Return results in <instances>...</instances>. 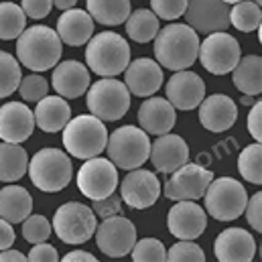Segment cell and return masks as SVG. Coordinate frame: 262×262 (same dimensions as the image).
I'll list each match as a JSON object with an SVG mask.
<instances>
[{
	"label": "cell",
	"instance_id": "6da1fadb",
	"mask_svg": "<svg viewBox=\"0 0 262 262\" xmlns=\"http://www.w3.org/2000/svg\"><path fill=\"white\" fill-rule=\"evenodd\" d=\"M199 53V35L181 23L167 25L155 37V57L157 63L171 71H181L195 63Z\"/></svg>",
	"mask_w": 262,
	"mask_h": 262
},
{
	"label": "cell",
	"instance_id": "7a4b0ae2",
	"mask_svg": "<svg viewBox=\"0 0 262 262\" xmlns=\"http://www.w3.org/2000/svg\"><path fill=\"white\" fill-rule=\"evenodd\" d=\"M61 39L57 31L35 25L25 29L16 41V57L18 63L31 71H47L55 67L61 59Z\"/></svg>",
	"mask_w": 262,
	"mask_h": 262
},
{
	"label": "cell",
	"instance_id": "3957f363",
	"mask_svg": "<svg viewBox=\"0 0 262 262\" xmlns=\"http://www.w3.org/2000/svg\"><path fill=\"white\" fill-rule=\"evenodd\" d=\"M85 63L96 75H102V77H116L124 73V69L130 63L128 41L122 35L112 31L94 35L88 41Z\"/></svg>",
	"mask_w": 262,
	"mask_h": 262
},
{
	"label": "cell",
	"instance_id": "277c9868",
	"mask_svg": "<svg viewBox=\"0 0 262 262\" xmlns=\"http://www.w3.org/2000/svg\"><path fill=\"white\" fill-rule=\"evenodd\" d=\"M108 144V130L104 120L94 114H79L63 128V146L75 159L100 157Z\"/></svg>",
	"mask_w": 262,
	"mask_h": 262
},
{
	"label": "cell",
	"instance_id": "5b68a950",
	"mask_svg": "<svg viewBox=\"0 0 262 262\" xmlns=\"http://www.w3.org/2000/svg\"><path fill=\"white\" fill-rule=\"evenodd\" d=\"M29 177L33 185L45 193H55L66 189L73 177L71 159L61 148H41L29 161Z\"/></svg>",
	"mask_w": 262,
	"mask_h": 262
},
{
	"label": "cell",
	"instance_id": "8992f818",
	"mask_svg": "<svg viewBox=\"0 0 262 262\" xmlns=\"http://www.w3.org/2000/svg\"><path fill=\"white\" fill-rule=\"evenodd\" d=\"M203 199H205V211L213 220L232 222L244 213V207L248 203V191L238 179L213 177L203 193Z\"/></svg>",
	"mask_w": 262,
	"mask_h": 262
},
{
	"label": "cell",
	"instance_id": "52a82bcc",
	"mask_svg": "<svg viewBox=\"0 0 262 262\" xmlns=\"http://www.w3.org/2000/svg\"><path fill=\"white\" fill-rule=\"evenodd\" d=\"M108 159L124 171L138 169L146 163L150 155V140L148 134L138 126H120L112 134H108Z\"/></svg>",
	"mask_w": 262,
	"mask_h": 262
},
{
	"label": "cell",
	"instance_id": "ba28073f",
	"mask_svg": "<svg viewBox=\"0 0 262 262\" xmlns=\"http://www.w3.org/2000/svg\"><path fill=\"white\" fill-rule=\"evenodd\" d=\"M88 110L104 122L120 120L130 110V92L124 81L104 77L88 90Z\"/></svg>",
	"mask_w": 262,
	"mask_h": 262
},
{
	"label": "cell",
	"instance_id": "9c48e42d",
	"mask_svg": "<svg viewBox=\"0 0 262 262\" xmlns=\"http://www.w3.org/2000/svg\"><path fill=\"white\" fill-rule=\"evenodd\" d=\"M51 226L61 242L83 244L94 236L98 222H96V213L92 207L79 201H67L55 211Z\"/></svg>",
	"mask_w": 262,
	"mask_h": 262
},
{
	"label": "cell",
	"instance_id": "30bf717a",
	"mask_svg": "<svg viewBox=\"0 0 262 262\" xmlns=\"http://www.w3.org/2000/svg\"><path fill=\"white\" fill-rule=\"evenodd\" d=\"M77 189L81 195L96 201L112 195L118 187V167L104 157L85 159V163L77 171Z\"/></svg>",
	"mask_w": 262,
	"mask_h": 262
},
{
	"label": "cell",
	"instance_id": "8fae6325",
	"mask_svg": "<svg viewBox=\"0 0 262 262\" xmlns=\"http://www.w3.org/2000/svg\"><path fill=\"white\" fill-rule=\"evenodd\" d=\"M242 51L240 43L236 37L220 31V33H209L203 41H199V53L197 59L213 75H226L230 73L236 63L240 61Z\"/></svg>",
	"mask_w": 262,
	"mask_h": 262
},
{
	"label": "cell",
	"instance_id": "7c38bea8",
	"mask_svg": "<svg viewBox=\"0 0 262 262\" xmlns=\"http://www.w3.org/2000/svg\"><path fill=\"white\" fill-rule=\"evenodd\" d=\"M96 246L110 258H122L130 254L136 244V228L124 215H110L96 228Z\"/></svg>",
	"mask_w": 262,
	"mask_h": 262
},
{
	"label": "cell",
	"instance_id": "4fadbf2b",
	"mask_svg": "<svg viewBox=\"0 0 262 262\" xmlns=\"http://www.w3.org/2000/svg\"><path fill=\"white\" fill-rule=\"evenodd\" d=\"M211 179H213V173L209 169L195 165V163H185L183 167L173 171L171 177L167 179L165 197H169L173 201H183V199L197 201L203 197Z\"/></svg>",
	"mask_w": 262,
	"mask_h": 262
},
{
	"label": "cell",
	"instance_id": "5bb4252c",
	"mask_svg": "<svg viewBox=\"0 0 262 262\" xmlns=\"http://www.w3.org/2000/svg\"><path fill=\"white\" fill-rule=\"evenodd\" d=\"M161 195V181L152 171L132 169L120 183V197L134 209H146Z\"/></svg>",
	"mask_w": 262,
	"mask_h": 262
},
{
	"label": "cell",
	"instance_id": "9a60e30c",
	"mask_svg": "<svg viewBox=\"0 0 262 262\" xmlns=\"http://www.w3.org/2000/svg\"><path fill=\"white\" fill-rule=\"evenodd\" d=\"M183 16L195 33H220L230 25V10L222 0H187Z\"/></svg>",
	"mask_w": 262,
	"mask_h": 262
},
{
	"label": "cell",
	"instance_id": "2e32d148",
	"mask_svg": "<svg viewBox=\"0 0 262 262\" xmlns=\"http://www.w3.org/2000/svg\"><path fill=\"white\" fill-rule=\"evenodd\" d=\"M167 226L177 240H195L207 228V213L195 201L183 199L169 209Z\"/></svg>",
	"mask_w": 262,
	"mask_h": 262
},
{
	"label": "cell",
	"instance_id": "e0dca14e",
	"mask_svg": "<svg viewBox=\"0 0 262 262\" xmlns=\"http://www.w3.org/2000/svg\"><path fill=\"white\" fill-rule=\"evenodd\" d=\"M165 96L175 110H195L205 98V83L197 73L181 69L175 71L167 81Z\"/></svg>",
	"mask_w": 262,
	"mask_h": 262
},
{
	"label": "cell",
	"instance_id": "ac0fdd59",
	"mask_svg": "<svg viewBox=\"0 0 262 262\" xmlns=\"http://www.w3.org/2000/svg\"><path fill=\"white\" fill-rule=\"evenodd\" d=\"M155 171L171 175L185 163H189V146L179 134H161L155 142H150V155H148Z\"/></svg>",
	"mask_w": 262,
	"mask_h": 262
},
{
	"label": "cell",
	"instance_id": "d6986e66",
	"mask_svg": "<svg viewBox=\"0 0 262 262\" xmlns=\"http://www.w3.org/2000/svg\"><path fill=\"white\" fill-rule=\"evenodd\" d=\"M163 81H165L163 67L148 57H138L124 69V85L128 88L132 96H138V98L155 96L161 90Z\"/></svg>",
	"mask_w": 262,
	"mask_h": 262
},
{
	"label": "cell",
	"instance_id": "ffe728a7",
	"mask_svg": "<svg viewBox=\"0 0 262 262\" xmlns=\"http://www.w3.org/2000/svg\"><path fill=\"white\" fill-rule=\"evenodd\" d=\"M35 114L23 102H6L0 106V138L4 142H25L35 130Z\"/></svg>",
	"mask_w": 262,
	"mask_h": 262
},
{
	"label": "cell",
	"instance_id": "44dd1931",
	"mask_svg": "<svg viewBox=\"0 0 262 262\" xmlns=\"http://www.w3.org/2000/svg\"><path fill=\"white\" fill-rule=\"evenodd\" d=\"M213 254L222 262H250L256 256V242L248 230L228 228L215 238Z\"/></svg>",
	"mask_w": 262,
	"mask_h": 262
},
{
	"label": "cell",
	"instance_id": "7402d4cb",
	"mask_svg": "<svg viewBox=\"0 0 262 262\" xmlns=\"http://www.w3.org/2000/svg\"><path fill=\"white\" fill-rule=\"evenodd\" d=\"M238 118V108L234 100L226 94H211L199 104V122L209 132H226L234 126Z\"/></svg>",
	"mask_w": 262,
	"mask_h": 262
},
{
	"label": "cell",
	"instance_id": "603a6c76",
	"mask_svg": "<svg viewBox=\"0 0 262 262\" xmlns=\"http://www.w3.org/2000/svg\"><path fill=\"white\" fill-rule=\"evenodd\" d=\"M177 122V110L167 98H146L138 108V124L146 134H167Z\"/></svg>",
	"mask_w": 262,
	"mask_h": 262
},
{
	"label": "cell",
	"instance_id": "cb8c5ba5",
	"mask_svg": "<svg viewBox=\"0 0 262 262\" xmlns=\"http://www.w3.org/2000/svg\"><path fill=\"white\" fill-rule=\"evenodd\" d=\"M90 81L92 79H90L88 67L81 66L75 59H66L63 63H57L51 75L53 90L66 100L81 98L90 90Z\"/></svg>",
	"mask_w": 262,
	"mask_h": 262
},
{
	"label": "cell",
	"instance_id": "d4e9b609",
	"mask_svg": "<svg viewBox=\"0 0 262 262\" xmlns=\"http://www.w3.org/2000/svg\"><path fill=\"white\" fill-rule=\"evenodd\" d=\"M57 35L69 47H81L94 37V18L81 8L63 10L57 20Z\"/></svg>",
	"mask_w": 262,
	"mask_h": 262
},
{
	"label": "cell",
	"instance_id": "484cf974",
	"mask_svg": "<svg viewBox=\"0 0 262 262\" xmlns=\"http://www.w3.org/2000/svg\"><path fill=\"white\" fill-rule=\"evenodd\" d=\"M71 120V108L61 96H45L37 102L35 108V124L43 132H59Z\"/></svg>",
	"mask_w": 262,
	"mask_h": 262
},
{
	"label": "cell",
	"instance_id": "4316f807",
	"mask_svg": "<svg viewBox=\"0 0 262 262\" xmlns=\"http://www.w3.org/2000/svg\"><path fill=\"white\" fill-rule=\"evenodd\" d=\"M33 213V197L20 185L0 189V217L10 224H20Z\"/></svg>",
	"mask_w": 262,
	"mask_h": 262
},
{
	"label": "cell",
	"instance_id": "83f0119b",
	"mask_svg": "<svg viewBox=\"0 0 262 262\" xmlns=\"http://www.w3.org/2000/svg\"><path fill=\"white\" fill-rule=\"evenodd\" d=\"M29 171V155L16 142L0 144V181L14 183Z\"/></svg>",
	"mask_w": 262,
	"mask_h": 262
},
{
	"label": "cell",
	"instance_id": "f1b7e54d",
	"mask_svg": "<svg viewBox=\"0 0 262 262\" xmlns=\"http://www.w3.org/2000/svg\"><path fill=\"white\" fill-rule=\"evenodd\" d=\"M232 73L234 85L244 96H258L262 92V59L258 55L240 57Z\"/></svg>",
	"mask_w": 262,
	"mask_h": 262
},
{
	"label": "cell",
	"instance_id": "f546056e",
	"mask_svg": "<svg viewBox=\"0 0 262 262\" xmlns=\"http://www.w3.org/2000/svg\"><path fill=\"white\" fill-rule=\"evenodd\" d=\"M88 14L106 27H118L130 16V0H85Z\"/></svg>",
	"mask_w": 262,
	"mask_h": 262
},
{
	"label": "cell",
	"instance_id": "4dcf8cb0",
	"mask_svg": "<svg viewBox=\"0 0 262 262\" xmlns=\"http://www.w3.org/2000/svg\"><path fill=\"white\" fill-rule=\"evenodd\" d=\"M161 18L146 8H138L130 12V16L126 18V35L130 37L134 43H148L157 37V33L161 31Z\"/></svg>",
	"mask_w": 262,
	"mask_h": 262
},
{
	"label": "cell",
	"instance_id": "1f68e13d",
	"mask_svg": "<svg viewBox=\"0 0 262 262\" xmlns=\"http://www.w3.org/2000/svg\"><path fill=\"white\" fill-rule=\"evenodd\" d=\"M27 29V14L14 2H0V39L10 41Z\"/></svg>",
	"mask_w": 262,
	"mask_h": 262
},
{
	"label": "cell",
	"instance_id": "d6a6232c",
	"mask_svg": "<svg viewBox=\"0 0 262 262\" xmlns=\"http://www.w3.org/2000/svg\"><path fill=\"white\" fill-rule=\"evenodd\" d=\"M230 25H234L238 31L242 33H250L256 31L262 23L260 6L254 4L252 0H240L234 4V8L230 10Z\"/></svg>",
	"mask_w": 262,
	"mask_h": 262
},
{
	"label": "cell",
	"instance_id": "836d02e7",
	"mask_svg": "<svg viewBox=\"0 0 262 262\" xmlns=\"http://www.w3.org/2000/svg\"><path fill=\"white\" fill-rule=\"evenodd\" d=\"M238 171L240 175L252 183V185H260L262 183V146L260 142L248 144L244 146V150L238 157Z\"/></svg>",
	"mask_w": 262,
	"mask_h": 262
},
{
	"label": "cell",
	"instance_id": "e575fe53",
	"mask_svg": "<svg viewBox=\"0 0 262 262\" xmlns=\"http://www.w3.org/2000/svg\"><path fill=\"white\" fill-rule=\"evenodd\" d=\"M20 63L14 55L0 51V98H8L20 85Z\"/></svg>",
	"mask_w": 262,
	"mask_h": 262
},
{
	"label": "cell",
	"instance_id": "d590c367",
	"mask_svg": "<svg viewBox=\"0 0 262 262\" xmlns=\"http://www.w3.org/2000/svg\"><path fill=\"white\" fill-rule=\"evenodd\" d=\"M53 232V226L49 224V220L45 215H29L23 222V238L31 244H39V242H47L49 236Z\"/></svg>",
	"mask_w": 262,
	"mask_h": 262
},
{
	"label": "cell",
	"instance_id": "8d00e7d4",
	"mask_svg": "<svg viewBox=\"0 0 262 262\" xmlns=\"http://www.w3.org/2000/svg\"><path fill=\"white\" fill-rule=\"evenodd\" d=\"M132 260L134 262H144V260H167V250L163 246L161 240L157 238H142L140 242L134 244V248L130 250Z\"/></svg>",
	"mask_w": 262,
	"mask_h": 262
},
{
	"label": "cell",
	"instance_id": "74e56055",
	"mask_svg": "<svg viewBox=\"0 0 262 262\" xmlns=\"http://www.w3.org/2000/svg\"><path fill=\"white\" fill-rule=\"evenodd\" d=\"M18 94L25 102H39L49 94V81L39 73H31L20 79Z\"/></svg>",
	"mask_w": 262,
	"mask_h": 262
},
{
	"label": "cell",
	"instance_id": "f35d334b",
	"mask_svg": "<svg viewBox=\"0 0 262 262\" xmlns=\"http://www.w3.org/2000/svg\"><path fill=\"white\" fill-rule=\"evenodd\" d=\"M167 260L179 262V260H205V252L197 246L193 240H179L177 244L171 246V250H167Z\"/></svg>",
	"mask_w": 262,
	"mask_h": 262
},
{
	"label": "cell",
	"instance_id": "ab89813d",
	"mask_svg": "<svg viewBox=\"0 0 262 262\" xmlns=\"http://www.w3.org/2000/svg\"><path fill=\"white\" fill-rule=\"evenodd\" d=\"M187 0H150V10L163 20H175L185 14Z\"/></svg>",
	"mask_w": 262,
	"mask_h": 262
},
{
	"label": "cell",
	"instance_id": "60d3db41",
	"mask_svg": "<svg viewBox=\"0 0 262 262\" xmlns=\"http://www.w3.org/2000/svg\"><path fill=\"white\" fill-rule=\"evenodd\" d=\"M92 209H94V213L100 215L102 220H104V217H110V215H116V213H120V209H122V197L112 193V195L104 197V199H96L94 205H92Z\"/></svg>",
	"mask_w": 262,
	"mask_h": 262
},
{
	"label": "cell",
	"instance_id": "b9f144b4",
	"mask_svg": "<svg viewBox=\"0 0 262 262\" xmlns=\"http://www.w3.org/2000/svg\"><path fill=\"white\" fill-rule=\"evenodd\" d=\"M244 213H246L250 228L256 232H262V193H254L252 197H248Z\"/></svg>",
	"mask_w": 262,
	"mask_h": 262
},
{
	"label": "cell",
	"instance_id": "7bdbcfd3",
	"mask_svg": "<svg viewBox=\"0 0 262 262\" xmlns=\"http://www.w3.org/2000/svg\"><path fill=\"white\" fill-rule=\"evenodd\" d=\"M20 8L25 10L27 18H45L53 8V0H20Z\"/></svg>",
	"mask_w": 262,
	"mask_h": 262
},
{
	"label": "cell",
	"instance_id": "ee69618b",
	"mask_svg": "<svg viewBox=\"0 0 262 262\" xmlns=\"http://www.w3.org/2000/svg\"><path fill=\"white\" fill-rule=\"evenodd\" d=\"M248 132H250V136L256 142H262V102H256L250 108V114H248Z\"/></svg>",
	"mask_w": 262,
	"mask_h": 262
},
{
	"label": "cell",
	"instance_id": "f6af8a7d",
	"mask_svg": "<svg viewBox=\"0 0 262 262\" xmlns=\"http://www.w3.org/2000/svg\"><path fill=\"white\" fill-rule=\"evenodd\" d=\"M27 258L29 260H49V262H55L59 260V254H57V250L51 246V244H45V242H39V244H35L33 248H31V252L27 254Z\"/></svg>",
	"mask_w": 262,
	"mask_h": 262
},
{
	"label": "cell",
	"instance_id": "bcb514c9",
	"mask_svg": "<svg viewBox=\"0 0 262 262\" xmlns=\"http://www.w3.org/2000/svg\"><path fill=\"white\" fill-rule=\"evenodd\" d=\"M14 244V230L12 224L0 217V250H6Z\"/></svg>",
	"mask_w": 262,
	"mask_h": 262
},
{
	"label": "cell",
	"instance_id": "7dc6e473",
	"mask_svg": "<svg viewBox=\"0 0 262 262\" xmlns=\"http://www.w3.org/2000/svg\"><path fill=\"white\" fill-rule=\"evenodd\" d=\"M75 260H88V262H94L96 256L92 252H85V250H73V252H67L63 256V262H75Z\"/></svg>",
	"mask_w": 262,
	"mask_h": 262
},
{
	"label": "cell",
	"instance_id": "c3c4849f",
	"mask_svg": "<svg viewBox=\"0 0 262 262\" xmlns=\"http://www.w3.org/2000/svg\"><path fill=\"white\" fill-rule=\"evenodd\" d=\"M6 260L23 262V260H29V258H27V254H23V252H18V250L6 248V250H0V262H6Z\"/></svg>",
	"mask_w": 262,
	"mask_h": 262
},
{
	"label": "cell",
	"instance_id": "681fc988",
	"mask_svg": "<svg viewBox=\"0 0 262 262\" xmlns=\"http://www.w3.org/2000/svg\"><path fill=\"white\" fill-rule=\"evenodd\" d=\"M75 2H77V0H53V6H57V8H61V10H69V8L75 6Z\"/></svg>",
	"mask_w": 262,
	"mask_h": 262
},
{
	"label": "cell",
	"instance_id": "f907efd6",
	"mask_svg": "<svg viewBox=\"0 0 262 262\" xmlns=\"http://www.w3.org/2000/svg\"><path fill=\"white\" fill-rule=\"evenodd\" d=\"M222 2H226V4H236V2H240V0H222Z\"/></svg>",
	"mask_w": 262,
	"mask_h": 262
},
{
	"label": "cell",
	"instance_id": "816d5d0a",
	"mask_svg": "<svg viewBox=\"0 0 262 262\" xmlns=\"http://www.w3.org/2000/svg\"><path fill=\"white\" fill-rule=\"evenodd\" d=\"M252 2H254V4H258V6L262 4V0H252Z\"/></svg>",
	"mask_w": 262,
	"mask_h": 262
}]
</instances>
